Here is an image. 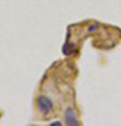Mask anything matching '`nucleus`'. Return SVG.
Instances as JSON below:
<instances>
[{
	"mask_svg": "<svg viewBox=\"0 0 121 126\" xmlns=\"http://www.w3.org/2000/svg\"><path fill=\"white\" fill-rule=\"evenodd\" d=\"M65 122H66V125H79V119L76 116V112L73 111L72 108H68L65 111Z\"/></svg>",
	"mask_w": 121,
	"mask_h": 126,
	"instance_id": "2",
	"label": "nucleus"
},
{
	"mask_svg": "<svg viewBox=\"0 0 121 126\" xmlns=\"http://www.w3.org/2000/svg\"><path fill=\"white\" fill-rule=\"evenodd\" d=\"M97 28V25H90L89 27V31H93V30H96Z\"/></svg>",
	"mask_w": 121,
	"mask_h": 126,
	"instance_id": "4",
	"label": "nucleus"
},
{
	"mask_svg": "<svg viewBox=\"0 0 121 126\" xmlns=\"http://www.w3.org/2000/svg\"><path fill=\"white\" fill-rule=\"evenodd\" d=\"M51 125H52V126H59V125H62V123H61L59 121H55V122H52Z\"/></svg>",
	"mask_w": 121,
	"mask_h": 126,
	"instance_id": "3",
	"label": "nucleus"
},
{
	"mask_svg": "<svg viewBox=\"0 0 121 126\" xmlns=\"http://www.w3.org/2000/svg\"><path fill=\"white\" fill-rule=\"evenodd\" d=\"M37 107H38V111L42 115H48L54 109V102L47 95H38V98H37Z\"/></svg>",
	"mask_w": 121,
	"mask_h": 126,
	"instance_id": "1",
	"label": "nucleus"
}]
</instances>
